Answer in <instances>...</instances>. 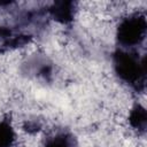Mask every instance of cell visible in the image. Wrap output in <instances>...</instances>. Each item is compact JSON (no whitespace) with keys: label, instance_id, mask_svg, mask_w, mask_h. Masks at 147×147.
<instances>
[{"label":"cell","instance_id":"cell-5","mask_svg":"<svg viewBox=\"0 0 147 147\" xmlns=\"http://www.w3.org/2000/svg\"><path fill=\"white\" fill-rule=\"evenodd\" d=\"M17 142V133L8 117L0 119V147H14Z\"/></svg>","mask_w":147,"mask_h":147},{"label":"cell","instance_id":"cell-2","mask_svg":"<svg viewBox=\"0 0 147 147\" xmlns=\"http://www.w3.org/2000/svg\"><path fill=\"white\" fill-rule=\"evenodd\" d=\"M146 16L142 11H132L123 16L115 30V39L122 49H137L146 39Z\"/></svg>","mask_w":147,"mask_h":147},{"label":"cell","instance_id":"cell-4","mask_svg":"<svg viewBox=\"0 0 147 147\" xmlns=\"http://www.w3.org/2000/svg\"><path fill=\"white\" fill-rule=\"evenodd\" d=\"M146 121H147V116H146L145 107L139 102L133 105V107L129 110V115H127V123L131 126V129L136 130L138 134L145 133Z\"/></svg>","mask_w":147,"mask_h":147},{"label":"cell","instance_id":"cell-6","mask_svg":"<svg viewBox=\"0 0 147 147\" xmlns=\"http://www.w3.org/2000/svg\"><path fill=\"white\" fill-rule=\"evenodd\" d=\"M44 147H77V141L71 133L61 131L46 138Z\"/></svg>","mask_w":147,"mask_h":147},{"label":"cell","instance_id":"cell-3","mask_svg":"<svg viewBox=\"0 0 147 147\" xmlns=\"http://www.w3.org/2000/svg\"><path fill=\"white\" fill-rule=\"evenodd\" d=\"M76 2L72 1H55L48 8V13L53 20L61 24H69L76 15Z\"/></svg>","mask_w":147,"mask_h":147},{"label":"cell","instance_id":"cell-1","mask_svg":"<svg viewBox=\"0 0 147 147\" xmlns=\"http://www.w3.org/2000/svg\"><path fill=\"white\" fill-rule=\"evenodd\" d=\"M113 68L122 83L138 92L144 91L146 82L145 55L140 56L137 49L117 48L113 53Z\"/></svg>","mask_w":147,"mask_h":147}]
</instances>
